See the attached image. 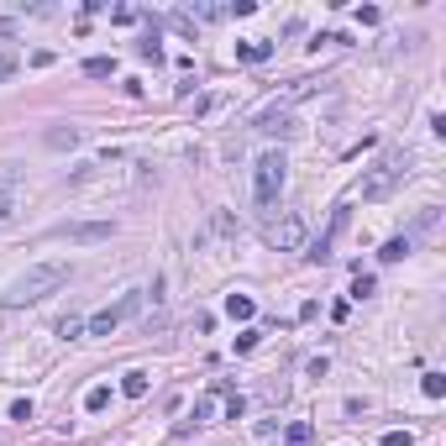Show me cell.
<instances>
[{
	"instance_id": "obj_1",
	"label": "cell",
	"mask_w": 446,
	"mask_h": 446,
	"mask_svg": "<svg viewBox=\"0 0 446 446\" xmlns=\"http://www.w3.org/2000/svg\"><path fill=\"white\" fill-rule=\"evenodd\" d=\"M63 283H69V263H37V268H26L22 279H11V289L0 294V305L26 310V305H37V299H47V294H58Z\"/></svg>"
},
{
	"instance_id": "obj_2",
	"label": "cell",
	"mask_w": 446,
	"mask_h": 446,
	"mask_svg": "<svg viewBox=\"0 0 446 446\" xmlns=\"http://www.w3.org/2000/svg\"><path fill=\"white\" fill-rule=\"evenodd\" d=\"M404 174H410V153H404V147H388L363 174V200H388V195L404 184Z\"/></svg>"
},
{
	"instance_id": "obj_3",
	"label": "cell",
	"mask_w": 446,
	"mask_h": 446,
	"mask_svg": "<svg viewBox=\"0 0 446 446\" xmlns=\"http://www.w3.org/2000/svg\"><path fill=\"white\" fill-rule=\"evenodd\" d=\"M283 179H289V163H283V153H263L258 163H252V195H258V205H279Z\"/></svg>"
},
{
	"instance_id": "obj_4",
	"label": "cell",
	"mask_w": 446,
	"mask_h": 446,
	"mask_svg": "<svg viewBox=\"0 0 446 446\" xmlns=\"http://www.w3.org/2000/svg\"><path fill=\"white\" fill-rule=\"evenodd\" d=\"M263 242L268 247H279V252H294V247H305V221L299 215H279V221H268L263 226Z\"/></svg>"
},
{
	"instance_id": "obj_5",
	"label": "cell",
	"mask_w": 446,
	"mask_h": 446,
	"mask_svg": "<svg viewBox=\"0 0 446 446\" xmlns=\"http://www.w3.org/2000/svg\"><path fill=\"white\" fill-rule=\"evenodd\" d=\"M137 310H142V294H126L121 305H106L100 315H90V320H84V331H90V336H110V331H116L126 315H137Z\"/></svg>"
},
{
	"instance_id": "obj_6",
	"label": "cell",
	"mask_w": 446,
	"mask_h": 446,
	"mask_svg": "<svg viewBox=\"0 0 446 446\" xmlns=\"http://www.w3.org/2000/svg\"><path fill=\"white\" fill-rule=\"evenodd\" d=\"M110 231H116L110 221H74V226H58L53 236H58V242H106Z\"/></svg>"
},
{
	"instance_id": "obj_7",
	"label": "cell",
	"mask_w": 446,
	"mask_h": 446,
	"mask_svg": "<svg viewBox=\"0 0 446 446\" xmlns=\"http://www.w3.org/2000/svg\"><path fill=\"white\" fill-rule=\"evenodd\" d=\"M347 231V210H336L331 215V231L320 236V242H310V252H305V263H331V247H336V236Z\"/></svg>"
},
{
	"instance_id": "obj_8",
	"label": "cell",
	"mask_w": 446,
	"mask_h": 446,
	"mask_svg": "<svg viewBox=\"0 0 446 446\" xmlns=\"http://www.w3.org/2000/svg\"><path fill=\"white\" fill-rule=\"evenodd\" d=\"M16 200H22V179L0 174V221H11V215H16Z\"/></svg>"
},
{
	"instance_id": "obj_9",
	"label": "cell",
	"mask_w": 446,
	"mask_h": 446,
	"mask_svg": "<svg viewBox=\"0 0 446 446\" xmlns=\"http://www.w3.org/2000/svg\"><path fill=\"white\" fill-rule=\"evenodd\" d=\"M226 315H231V320H252V315H258L252 294H226Z\"/></svg>"
},
{
	"instance_id": "obj_10",
	"label": "cell",
	"mask_w": 446,
	"mask_h": 446,
	"mask_svg": "<svg viewBox=\"0 0 446 446\" xmlns=\"http://www.w3.org/2000/svg\"><path fill=\"white\" fill-rule=\"evenodd\" d=\"M236 58H242V63H268L273 58V42H236Z\"/></svg>"
},
{
	"instance_id": "obj_11",
	"label": "cell",
	"mask_w": 446,
	"mask_h": 446,
	"mask_svg": "<svg viewBox=\"0 0 446 446\" xmlns=\"http://www.w3.org/2000/svg\"><path fill=\"white\" fill-rule=\"evenodd\" d=\"M378 258H383V263H404V258H410V236H388Z\"/></svg>"
},
{
	"instance_id": "obj_12",
	"label": "cell",
	"mask_w": 446,
	"mask_h": 446,
	"mask_svg": "<svg viewBox=\"0 0 446 446\" xmlns=\"http://www.w3.org/2000/svg\"><path fill=\"white\" fill-rule=\"evenodd\" d=\"M283 441H289V446H310V441H315V425H310V420H294L289 431H283Z\"/></svg>"
},
{
	"instance_id": "obj_13",
	"label": "cell",
	"mask_w": 446,
	"mask_h": 446,
	"mask_svg": "<svg viewBox=\"0 0 446 446\" xmlns=\"http://www.w3.org/2000/svg\"><path fill=\"white\" fill-rule=\"evenodd\" d=\"M84 74H90V79H110V74H116V58H106V53H100V58L84 63Z\"/></svg>"
},
{
	"instance_id": "obj_14",
	"label": "cell",
	"mask_w": 446,
	"mask_h": 446,
	"mask_svg": "<svg viewBox=\"0 0 446 446\" xmlns=\"http://www.w3.org/2000/svg\"><path fill=\"white\" fill-rule=\"evenodd\" d=\"M121 394H126V399H142V394H147V373H126L121 378Z\"/></svg>"
},
{
	"instance_id": "obj_15",
	"label": "cell",
	"mask_w": 446,
	"mask_h": 446,
	"mask_svg": "<svg viewBox=\"0 0 446 446\" xmlns=\"http://www.w3.org/2000/svg\"><path fill=\"white\" fill-rule=\"evenodd\" d=\"M106 404H110V388H106V383H94L90 394H84V410H94V415H100Z\"/></svg>"
},
{
	"instance_id": "obj_16",
	"label": "cell",
	"mask_w": 446,
	"mask_h": 446,
	"mask_svg": "<svg viewBox=\"0 0 446 446\" xmlns=\"http://www.w3.org/2000/svg\"><path fill=\"white\" fill-rule=\"evenodd\" d=\"M137 53H142L147 63H163V47H158V32H147V37H142V42H137Z\"/></svg>"
},
{
	"instance_id": "obj_17",
	"label": "cell",
	"mask_w": 446,
	"mask_h": 446,
	"mask_svg": "<svg viewBox=\"0 0 446 446\" xmlns=\"http://www.w3.org/2000/svg\"><path fill=\"white\" fill-rule=\"evenodd\" d=\"M420 388H425V399H441V394H446V373H425Z\"/></svg>"
},
{
	"instance_id": "obj_18",
	"label": "cell",
	"mask_w": 446,
	"mask_h": 446,
	"mask_svg": "<svg viewBox=\"0 0 446 446\" xmlns=\"http://www.w3.org/2000/svg\"><path fill=\"white\" fill-rule=\"evenodd\" d=\"M74 142H79V131H74V126H69V131H63V126L47 131V147H74Z\"/></svg>"
},
{
	"instance_id": "obj_19",
	"label": "cell",
	"mask_w": 446,
	"mask_h": 446,
	"mask_svg": "<svg viewBox=\"0 0 446 446\" xmlns=\"http://www.w3.org/2000/svg\"><path fill=\"white\" fill-rule=\"evenodd\" d=\"M367 294H373V273L357 268V279H352V299H367Z\"/></svg>"
},
{
	"instance_id": "obj_20",
	"label": "cell",
	"mask_w": 446,
	"mask_h": 446,
	"mask_svg": "<svg viewBox=\"0 0 446 446\" xmlns=\"http://www.w3.org/2000/svg\"><path fill=\"white\" fill-rule=\"evenodd\" d=\"M79 331H84V320H74V315H63V320H58V336H69V341H74Z\"/></svg>"
},
{
	"instance_id": "obj_21",
	"label": "cell",
	"mask_w": 446,
	"mask_h": 446,
	"mask_svg": "<svg viewBox=\"0 0 446 446\" xmlns=\"http://www.w3.org/2000/svg\"><path fill=\"white\" fill-rule=\"evenodd\" d=\"M383 446H415L410 431H383Z\"/></svg>"
},
{
	"instance_id": "obj_22",
	"label": "cell",
	"mask_w": 446,
	"mask_h": 446,
	"mask_svg": "<svg viewBox=\"0 0 446 446\" xmlns=\"http://www.w3.org/2000/svg\"><path fill=\"white\" fill-rule=\"evenodd\" d=\"M11 420H32V399H16L11 404Z\"/></svg>"
},
{
	"instance_id": "obj_23",
	"label": "cell",
	"mask_w": 446,
	"mask_h": 446,
	"mask_svg": "<svg viewBox=\"0 0 446 446\" xmlns=\"http://www.w3.org/2000/svg\"><path fill=\"white\" fill-rule=\"evenodd\" d=\"M16 74V53H0V79H11Z\"/></svg>"
}]
</instances>
